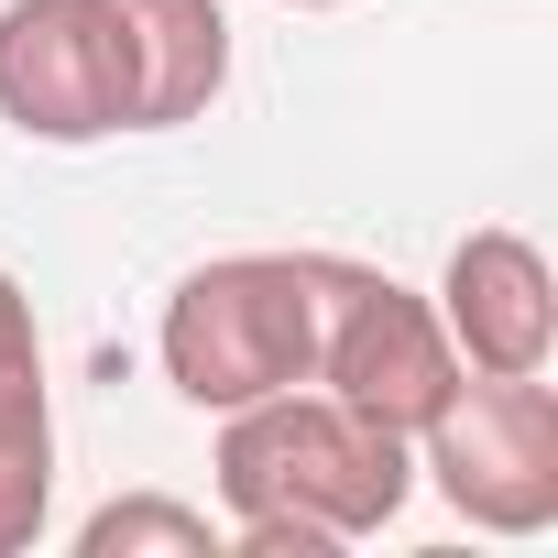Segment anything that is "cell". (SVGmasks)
<instances>
[{"mask_svg": "<svg viewBox=\"0 0 558 558\" xmlns=\"http://www.w3.org/2000/svg\"><path fill=\"white\" fill-rule=\"evenodd\" d=\"M405 493H416V438L373 427L362 405H340L318 384L252 395L219 416V504L252 558L362 547L405 514Z\"/></svg>", "mask_w": 558, "mask_h": 558, "instance_id": "6da1fadb", "label": "cell"}, {"mask_svg": "<svg viewBox=\"0 0 558 558\" xmlns=\"http://www.w3.org/2000/svg\"><path fill=\"white\" fill-rule=\"evenodd\" d=\"M165 384L197 416H230L252 395H286L318 373V274L307 252H219L165 296Z\"/></svg>", "mask_w": 558, "mask_h": 558, "instance_id": "7a4b0ae2", "label": "cell"}, {"mask_svg": "<svg viewBox=\"0 0 558 558\" xmlns=\"http://www.w3.org/2000/svg\"><path fill=\"white\" fill-rule=\"evenodd\" d=\"M416 471L438 504L482 536H547L558 525V395L547 373H460L449 405L416 427Z\"/></svg>", "mask_w": 558, "mask_h": 558, "instance_id": "3957f363", "label": "cell"}, {"mask_svg": "<svg viewBox=\"0 0 558 558\" xmlns=\"http://www.w3.org/2000/svg\"><path fill=\"white\" fill-rule=\"evenodd\" d=\"M307 274H318V373L307 384L362 405L373 427L416 438L460 384V351H449L438 307L416 286H395L384 263H351V252H307Z\"/></svg>", "mask_w": 558, "mask_h": 558, "instance_id": "277c9868", "label": "cell"}, {"mask_svg": "<svg viewBox=\"0 0 558 558\" xmlns=\"http://www.w3.org/2000/svg\"><path fill=\"white\" fill-rule=\"evenodd\" d=\"M0 121L66 154L121 132V66L99 0H0Z\"/></svg>", "mask_w": 558, "mask_h": 558, "instance_id": "5b68a950", "label": "cell"}, {"mask_svg": "<svg viewBox=\"0 0 558 558\" xmlns=\"http://www.w3.org/2000/svg\"><path fill=\"white\" fill-rule=\"evenodd\" d=\"M427 307H438L460 373H547V351H558V274L525 230H471Z\"/></svg>", "mask_w": 558, "mask_h": 558, "instance_id": "8992f818", "label": "cell"}, {"mask_svg": "<svg viewBox=\"0 0 558 558\" xmlns=\"http://www.w3.org/2000/svg\"><path fill=\"white\" fill-rule=\"evenodd\" d=\"M110 66H121V132H186L230 88V12L219 0H99Z\"/></svg>", "mask_w": 558, "mask_h": 558, "instance_id": "52a82bcc", "label": "cell"}, {"mask_svg": "<svg viewBox=\"0 0 558 558\" xmlns=\"http://www.w3.org/2000/svg\"><path fill=\"white\" fill-rule=\"evenodd\" d=\"M56 525V405H45V329L0 263V558Z\"/></svg>", "mask_w": 558, "mask_h": 558, "instance_id": "ba28073f", "label": "cell"}, {"mask_svg": "<svg viewBox=\"0 0 558 558\" xmlns=\"http://www.w3.org/2000/svg\"><path fill=\"white\" fill-rule=\"evenodd\" d=\"M143 547H165V558H208L219 525H208L197 504H175V493H121V504H99V514L77 525V558H143Z\"/></svg>", "mask_w": 558, "mask_h": 558, "instance_id": "9c48e42d", "label": "cell"}, {"mask_svg": "<svg viewBox=\"0 0 558 558\" xmlns=\"http://www.w3.org/2000/svg\"><path fill=\"white\" fill-rule=\"evenodd\" d=\"M296 12H340V0H296Z\"/></svg>", "mask_w": 558, "mask_h": 558, "instance_id": "30bf717a", "label": "cell"}]
</instances>
